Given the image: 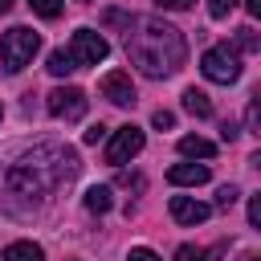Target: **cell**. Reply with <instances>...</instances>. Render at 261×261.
<instances>
[{
	"mask_svg": "<svg viewBox=\"0 0 261 261\" xmlns=\"http://www.w3.org/2000/svg\"><path fill=\"white\" fill-rule=\"evenodd\" d=\"M208 204H200V200H192V196H171V216L179 220V224H204L208 220Z\"/></svg>",
	"mask_w": 261,
	"mask_h": 261,
	"instance_id": "obj_9",
	"label": "cell"
},
{
	"mask_svg": "<svg viewBox=\"0 0 261 261\" xmlns=\"http://www.w3.org/2000/svg\"><path fill=\"white\" fill-rule=\"evenodd\" d=\"M12 4H16V0H0V16H4V12H12Z\"/></svg>",
	"mask_w": 261,
	"mask_h": 261,
	"instance_id": "obj_29",
	"label": "cell"
},
{
	"mask_svg": "<svg viewBox=\"0 0 261 261\" xmlns=\"http://www.w3.org/2000/svg\"><path fill=\"white\" fill-rule=\"evenodd\" d=\"M37 49H41V33H33V29H24V24H12V29L0 37V61H4L8 73H20V69L33 61Z\"/></svg>",
	"mask_w": 261,
	"mask_h": 261,
	"instance_id": "obj_3",
	"label": "cell"
},
{
	"mask_svg": "<svg viewBox=\"0 0 261 261\" xmlns=\"http://www.w3.org/2000/svg\"><path fill=\"white\" fill-rule=\"evenodd\" d=\"M184 110L188 114H196V118H212V98L204 94V90H184Z\"/></svg>",
	"mask_w": 261,
	"mask_h": 261,
	"instance_id": "obj_11",
	"label": "cell"
},
{
	"mask_svg": "<svg viewBox=\"0 0 261 261\" xmlns=\"http://www.w3.org/2000/svg\"><path fill=\"white\" fill-rule=\"evenodd\" d=\"M155 8H163V12H184V8H192V0H155Z\"/></svg>",
	"mask_w": 261,
	"mask_h": 261,
	"instance_id": "obj_22",
	"label": "cell"
},
{
	"mask_svg": "<svg viewBox=\"0 0 261 261\" xmlns=\"http://www.w3.org/2000/svg\"><path fill=\"white\" fill-rule=\"evenodd\" d=\"M0 118H4V106H0Z\"/></svg>",
	"mask_w": 261,
	"mask_h": 261,
	"instance_id": "obj_30",
	"label": "cell"
},
{
	"mask_svg": "<svg viewBox=\"0 0 261 261\" xmlns=\"http://www.w3.org/2000/svg\"><path fill=\"white\" fill-rule=\"evenodd\" d=\"M82 4H90V0H82Z\"/></svg>",
	"mask_w": 261,
	"mask_h": 261,
	"instance_id": "obj_32",
	"label": "cell"
},
{
	"mask_svg": "<svg viewBox=\"0 0 261 261\" xmlns=\"http://www.w3.org/2000/svg\"><path fill=\"white\" fill-rule=\"evenodd\" d=\"M98 90H102V98H110L114 106H135V102H139L135 82H130V73H122V69H110V73L98 82Z\"/></svg>",
	"mask_w": 261,
	"mask_h": 261,
	"instance_id": "obj_8",
	"label": "cell"
},
{
	"mask_svg": "<svg viewBox=\"0 0 261 261\" xmlns=\"http://www.w3.org/2000/svg\"><path fill=\"white\" fill-rule=\"evenodd\" d=\"M232 4H237V0H208V16H216V20H220V16H228V12H232Z\"/></svg>",
	"mask_w": 261,
	"mask_h": 261,
	"instance_id": "obj_18",
	"label": "cell"
},
{
	"mask_svg": "<svg viewBox=\"0 0 261 261\" xmlns=\"http://www.w3.org/2000/svg\"><path fill=\"white\" fill-rule=\"evenodd\" d=\"M257 126H261V106H257V98H253V102H249V130H253V135H261Z\"/></svg>",
	"mask_w": 261,
	"mask_h": 261,
	"instance_id": "obj_23",
	"label": "cell"
},
{
	"mask_svg": "<svg viewBox=\"0 0 261 261\" xmlns=\"http://www.w3.org/2000/svg\"><path fill=\"white\" fill-rule=\"evenodd\" d=\"M102 135H106V126H102V122H94V126H90V130H86V135H82V139H86V143H98V139H102Z\"/></svg>",
	"mask_w": 261,
	"mask_h": 261,
	"instance_id": "obj_25",
	"label": "cell"
},
{
	"mask_svg": "<svg viewBox=\"0 0 261 261\" xmlns=\"http://www.w3.org/2000/svg\"><path fill=\"white\" fill-rule=\"evenodd\" d=\"M249 224H253V228H261V196H253V200H249Z\"/></svg>",
	"mask_w": 261,
	"mask_h": 261,
	"instance_id": "obj_24",
	"label": "cell"
},
{
	"mask_svg": "<svg viewBox=\"0 0 261 261\" xmlns=\"http://www.w3.org/2000/svg\"><path fill=\"white\" fill-rule=\"evenodd\" d=\"M45 106H49V114H53V118L77 122V118L86 114V94H82L77 86H57V90L45 98Z\"/></svg>",
	"mask_w": 261,
	"mask_h": 261,
	"instance_id": "obj_6",
	"label": "cell"
},
{
	"mask_svg": "<svg viewBox=\"0 0 261 261\" xmlns=\"http://www.w3.org/2000/svg\"><path fill=\"white\" fill-rule=\"evenodd\" d=\"M151 122H155L159 130H171V126H175V114H171V110H155V114H151Z\"/></svg>",
	"mask_w": 261,
	"mask_h": 261,
	"instance_id": "obj_21",
	"label": "cell"
},
{
	"mask_svg": "<svg viewBox=\"0 0 261 261\" xmlns=\"http://www.w3.org/2000/svg\"><path fill=\"white\" fill-rule=\"evenodd\" d=\"M143 130L139 126H118L114 130V139H110V147H106V163H114V167H122L126 159H135L139 151H143Z\"/></svg>",
	"mask_w": 261,
	"mask_h": 261,
	"instance_id": "obj_7",
	"label": "cell"
},
{
	"mask_svg": "<svg viewBox=\"0 0 261 261\" xmlns=\"http://www.w3.org/2000/svg\"><path fill=\"white\" fill-rule=\"evenodd\" d=\"M167 179L171 184H208V167L204 163H175L167 171Z\"/></svg>",
	"mask_w": 261,
	"mask_h": 261,
	"instance_id": "obj_10",
	"label": "cell"
},
{
	"mask_svg": "<svg viewBox=\"0 0 261 261\" xmlns=\"http://www.w3.org/2000/svg\"><path fill=\"white\" fill-rule=\"evenodd\" d=\"M110 204H114L110 200V188H90L86 192V208L90 212H110Z\"/></svg>",
	"mask_w": 261,
	"mask_h": 261,
	"instance_id": "obj_15",
	"label": "cell"
},
{
	"mask_svg": "<svg viewBox=\"0 0 261 261\" xmlns=\"http://www.w3.org/2000/svg\"><path fill=\"white\" fill-rule=\"evenodd\" d=\"M29 8H33L37 16H45V20L61 16V0H29Z\"/></svg>",
	"mask_w": 261,
	"mask_h": 261,
	"instance_id": "obj_16",
	"label": "cell"
},
{
	"mask_svg": "<svg viewBox=\"0 0 261 261\" xmlns=\"http://www.w3.org/2000/svg\"><path fill=\"white\" fill-rule=\"evenodd\" d=\"M73 175H77V155L69 147L41 143V147H33L29 155H20L4 171V200H8V208L24 212L37 200L53 196L61 184H69Z\"/></svg>",
	"mask_w": 261,
	"mask_h": 261,
	"instance_id": "obj_1",
	"label": "cell"
},
{
	"mask_svg": "<svg viewBox=\"0 0 261 261\" xmlns=\"http://www.w3.org/2000/svg\"><path fill=\"white\" fill-rule=\"evenodd\" d=\"M249 261H257V257H249Z\"/></svg>",
	"mask_w": 261,
	"mask_h": 261,
	"instance_id": "obj_31",
	"label": "cell"
},
{
	"mask_svg": "<svg viewBox=\"0 0 261 261\" xmlns=\"http://www.w3.org/2000/svg\"><path fill=\"white\" fill-rule=\"evenodd\" d=\"M126 53L147 77H167L184 65L188 45H184L179 29H171L167 20L143 16V20H135V33L126 29Z\"/></svg>",
	"mask_w": 261,
	"mask_h": 261,
	"instance_id": "obj_2",
	"label": "cell"
},
{
	"mask_svg": "<svg viewBox=\"0 0 261 261\" xmlns=\"http://www.w3.org/2000/svg\"><path fill=\"white\" fill-rule=\"evenodd\" d=\"M0 261H45V253H41V245H33V241H12Z\"/></svg>",
	"mask_w": 261,
	"mask_h": 261,
	"instance_id": "obj_12",
	"label": "cell"
},
{
	"mask_svg": "<svg viewBox=\"0 0 261 261\" xmlns=\"http://www.w3.org/2000/svg\"><path fill=\"white\" fill-rule=\"evenodd\" d=\"M175 261H204V249H196V245H179V249H175Z\"/></svg>",
	"mask_w": 261,
	"mask_h": 261,
	"instance_id": "obj_19",
	"label": "cell"
},
{
	"mask_svg": "<svg viewBox=\"0 0 261 261\" xmlns=\"http://www.w3.org/2000/svg\"><path fill=\"white\" fill-rule=\"evenodd\" d=\"M200 69H204V77H208V82L228 86V82H237V77H241V57H237V49H232V45H212V49L200 57Z\"/></svg>",
	"mask_w": 261,
	"mask_h": 261,
	"instance_id": "obj_4",
	"label": "cell"
},
{
	"mask_svg": "<svg viewBox=\"0 0 261 261\" xmlns=\"http://www.w3.org/2000/svg\"><path fill=\"white\" fill-rule=\"evenodd\" d=\"M237 135H241V130H237V126H232V122H224V126H220V139H224V143H232V139H237Z\"/></svg>",
	"mask_w": 261,
	"mask_h": 261,
	"instance_id": "obj_27",
	"label": "cell"
},
{
	"mask_svg": "<svg viewBox=\"0 0 261 261\" xmlns=\"http://www.w3.org/2000/svg\"><path fill=\"white\" fill-rule=\"evenodd\" d=\"M179 151L192 155V159H212V155H216V147H212L208 139H200V135H184V139H179Z\"/></svg>",
	"mask_w": 261,
	"mask_h": 261,
	"instance_id": "obj_13",
	"label": "cell"
},
{
	"mask_svg": "<svg viewBox=\"0 0 261 261\" xmlns=\"http://www.w3.org/2000/svg\"><path fill=\"white\" fill-rule=\"evenodd\" d=\"M245 8H249V16H261V0H245Z\"/></svg>",
	"mask_w": 261,
	"mask_h": 261,
	"instance_id": "obj_28",
	"label": "cell"
},
{
	"mask_svg": "<svg viewBox=\"0 0 261 261\" xmlns=\"http://www.w3.org/2000/svg\"><path fill=\"white\" fill-rule=\"evenodd\" d=\"M106 53H110V45H106V37L94 33V29H77L73 41H69V57H73L77 65H98V61H106Z\"/></svg>",
	"mask_w": 261,
	"mask_h": 261,
	"instance_id": "obj_5",
	"label": "cell"
},
{
	"mask_svg": "<svg viewBox=\"0 0 261 261\" xmlns=\"http://www.w3.org/2000/svg\"><path fill=\"white\" fill-rule=\"evenodd\" d=\"M237 196H241V192H237L232 184H224V188L216 192V208H232V204H237Z\"/></svg>",
	"mask_w": 261,
	"mask_h": 261,
	"instance_id": "obj_17",
	"label": "cell"
},
{
	"mask_svg": "<svg viewBox=\"0 0 261 261\" xmlns=\"http://www.w3.org/2000/svg\"><path fill=\"white\" fill-rule=\"evenodd\" d=\"M237 45L253 53V49H257V33H253V29H237Z\"/></svg>",
	"mask_w": 261,
	"mask_h": 261,
	"instance_id": "obj_20",
	"label": "cell"
},
{
	"mask_svg": "<svg viewBox=\"0 0 261 261\" xmlns=\"http://www.w3.org/2000/svg\"><path fill=\"white\" fill-rule=\"evenodd\" d=\"M126 261H159V257H155L151 249H130V257H126Z\"/></svg>",
	"mask_w": 261,
	"mask_h": 261,
	"instance_id": "obj_26",
	"label": "cell"
},
{
	"mask_svg": "<svg viewBox=\"0 0 261 261\" xmlns=\"http://www.w3.org/2000/svg\"><path fill=\"white\" fill-rule=\"evenodd\" d=\"M45 69H49L53 77H69V73L77 69V61L69 57V49H53V53H49V65H45Z\"/></svg>",
	"mask_w": 261,
	"mask_h": 261,
	"instance_id": "obj_14",
	"label": "cell"
}]
</instances>
